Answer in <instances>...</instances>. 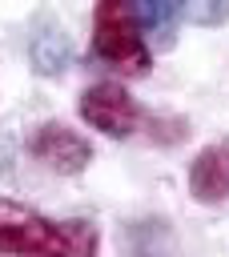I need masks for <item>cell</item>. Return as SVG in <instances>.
<instances>
[{
    "mask_svg": "<svg viewBox=\"0 0 229 257\" xmlns=\"http://www.w3.org/2000/svg\"><path fill=\"white\" fill-rule=\"evenodd\" d=\"M137 4V20L145 28V36H153L157 44H173L177 40V24H181V0H133Z\"/></svg>",
    "mask_w": 229,
    "mask_h": 257,
    "instance_id": "obj_7",
    "label": "cell"
},
{
    "mask_svg": "<svg viewBox=\"0 0 229 257\" xmlns=\"http://www.w3.org/2000/svg\"><path fill=\"white\" fill-rule=\"evenodd\" d=\"M181 12L201 28H221L229 20V0H181Z\"/></svg>",
    "mask_w": 229,
    "mask_h": 257,
    "instance_id": "obj_8",
    "label": "cell"
},
{
    "mask_svg": "<svg viewBox=\"0 0 229 257\" xmlns=\"http://www.w3.org/2000/svg\"><path fill=\"white\" fill-rule=\"evenodd\" d=\"M80 120L88 124V128H96V133H104V137H112V141H125V137H133V133H141L153 116L133 100V92L125 88V84H117V80H100V84H88L84 92H80Z\"/></svg>",
    "mask_w": 229,
    "mask_h": 257,
    "instance_id": "obj_3",
    "label": "cell"
},
{
    "mask_svg": "<svg viewBox=\"0 0 229 257\" xmlns=\"http://www.w3.org/2000/svg\"><path fill=\"white\" fill-rule=\"evenodd\" d=\"M68 60H72V44L64 40V32H60L52 20L40 24V28L32 32V68L44 72V76H56V72H64Z\"/></svg>",
    "mask_w": 229,
    "mask_h": 257,
    "instance_id": "obj_6",
    "label": "cell"
},
{
    "mask_svg": "<svg viewBox=\"0 0 229 257\" xmlns=\"http://www.w3.org/2000/svg\"><path fill=\"white\" fill-rule=\"evenodd\" d=\"M100 233L84 217H48L0 197V257H96Z\"/></svg>",
    "mask_w": 229,
    "mask_h": 257,
    "instance_id": "obj_1",
    "label": "cell"
},
{
    "mask_svg": "<svg viewBox=\"0 0 229 257\" xmlns=\"http://www.w3.org/2000/svg\"><path fill=\"white\" fill-rule=\"evenodd\" d=\"M24 149H28V157H36L44 169H52V173H60V177H76V173H84L88 161H92L88 137H80L76 128L60 124V120L36 124V128L28 133V141H24Z\"/></svg>",
    "mask_w": 229,
    "mask_h": 257,
    "instance_id": "obj_4",
    "label": "cell"
},
{
    "mask_svg": "<svg viewBox=\"0 0 229 257\" xmlns=\"http://www.w3.org/2000/svg\"><path fill=\"white\" fill-rule=\"evenodd\" d=\"M129 257H161V253H157V249H149V245H137Z\"/></svg>",
    "mask_w": 229,
    "mask_h": 257,
    "instance_id": "obj_9",
    "label": "cell"
},
{
    "mask_svg": "<svg viewBox=\"0 0 229 257\" xmlns=\"http://www.w3.org/2000/svg\"><path fill=\"white\" fill-rule=\"evenodd\" d=\"M92 56L121 76H145L153 68V48L145 40L133 0L92 4Z\"/></svg>",
    "mask_w": 229,
    "mask_h": 257,
    "instance_id": "obj_2",
    "label": "cell"
},
{
    "mask_svg": "<svg viewBox=\"0 0 229 257\" xmlns=\"http://www.w3.org/2000/svg\"><path fill=\"white\" fill-rule=\"evenodd\" d=\"M189 197L201 205L229 201V141L205 145L189 165Z\"/></svg>",
    "mask_w": 229,
    "mask_h": 257,
    "instance_id": "obj_5",
    "label": "cell"
}]
</instances>
